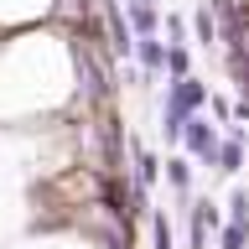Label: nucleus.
Wrapping results in <instances>:
<instances>
[{"label": "nucleus", "mask_w": 249, "mask_h": 249, "mask_svg": "<svg viewBox=\"0 0 249 249\" xmlns=\"http://www.w3.org/2000/svg\"><path fill=\"white\" fill-rule=\"evenodd\" d=\"M135 62L145 78H166V36H135Z\"/></svg>", "instance_id": "4"}, {"label": "nucleus", "mask_w": 249, "mask_h": 249, "mask_svg": "<svg viewBox=\"0 0 249 249\" xmlns=\"http://www.w3.org/2000/svg\"><path fill=\"white\" fill-rule=\"evenodd\" d=\"M187 73H192V47L166 42V78H187Z\"/></svg>", "instance_id": "7"}, {"label": "nucleus", "mask_w": 249, "mask_h": 249, "mask_svg": "<svg viewBox=\"0 0 249 249\" xmlns=\"http://www.w3.org/2000/svg\"><path fill=\"white\" fill-rule=\"evenodd\" d=\"M218 249H249V218H223L218 223Z\"/></svg>", "instance_id": "6"}, {"label": "nucleus", "mask_w": 249, "mask_h": 249, "mask_svg": "<svg viewBox=\"0 0 249 249\" xmlns=\"http://www.w3.org/2000/svg\"><path fill=\"white\" fill-rule=\"evenodd\" d=\"M218 140H223V130L213 124V114H187V124H182V140H177V151H182L187 161H202V166H213Z\"/></svg>", "instance_id": "1"}, {"label": "nucleus", "mask_w": 249, "mask_h": 249, "mask_svg": "<svg viewBox=\"0 0 249 249\" xmlns=\"http://www.w3.org/2000/svg\"><path fill=\"white\" fill-rule=\"evenodd\" d=\"M161 177L171 182V192H177V202H187V197H192V161H187L182 151H171L166 161H161Z\"/></svg>", "instance_id": "5"}, {"label": "nucleus", "mask_w": 249, "mask_h": 249, "mask_svg": "<svg viewBox=\"0 0 249 249\" xmlns=\"http://www.w3.org/2000/svg\"><path fill=\"white\" fill-rule=\"evenodd\" d=\"M130 182H135L140 192H151V187L161 182V156H156L151 145H140V140L130 145Z\"/></svg>", "instance_id": "3"}, {"label": "nucleus", "mask_w": 249, "mask_h": 249, "mask_svg": "<svg viewBox=\"0 0 249 249\" xmlns=\"http://www.w3.org/2000/svg\"><path fill=\"white\" fill-rule=\"evenodd\" d=\"M229 218H249V187H233L229 192Z\"/></svg>", "instance_id": "10"}, {"label": "nucleus", "mask_w": 249, "mask_h": 249, "mask_svg": "<svg viewBox=\"0 0 249 249\" xmlns=\"http://www.w3.org/2000/svg\"><path fill=\"white\" fill-rule=\"evenodd\" d=\"M244 161H249V140H244V130H239V124H229V135L218 140V151H213V166H218V177L229 182V177H239V171H244Z\"/></svg>", "instance_id": "2"}, {"label": "nucleus", "mask_w": 249, "mask_h": 249, "mask_svg": "<svg viewBox=\"0 0 249 249\" xmlns=\"http://www.w3.org/2000/svg\"><path fill=\"white\" fill-rule=\"evenodd\" d=\"M151 244H156V249H177V244H171V223H166L161 213L151 218Z\"/></svg>", "instance_id": "9"}, {"label": "nucleus", "mask_w": 249, "mask_h": 249, "mask_svg": "<svg viewBox=\"0 0 249 249\" xmlns=\"http://www.w3.org/2000/svg\"><path fill=\"white\" fill-rule=\"evenodd\" d=\"M192 31H197V47H202V52H218V21H213V11H197V16H192Z\"/></svg>", "instance_id": "8"}]
</instances>
